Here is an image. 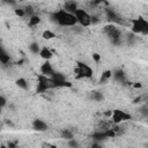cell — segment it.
I'll return each instance as SVG.
<instances>
[{
	"instance_id": "6da1fadb",
	"label": "cell",
	"mask_w": 148,
	"mask_h": 148,
	"mask_svg": "<svg viewBox=\"0 0 148 148\" xmlns=\"http://www.w3.org/2000/svg\"><path fill=\"white\" fill-rule=\"evenodd\" d=\"M50 17L54 23H57L58 25H61V27H74L77 24L74 14H71V13L64 10L62 8L53 12Z\"/></svg>"
},
{
	"instance_id": "7a4b0ae2",
	"label": "cell",
	"mask_w": 148,
	"mask_h": 148,
	"mask_svg": "<svg viewBox=\"0 0 148 148\" xmlns=\"http://www.w3.org/2000/svg\"><path fill=\"white\" fill-rule=\"evenodd\" d=\"M132 27L131 30L133 34H141L143 36L148 35V21L146 18H143L142 16H139L136 18H131L130 20Z\"/></svg>"
},
{
	"instance_id": "3957f363",
	"label": "cell",
	"mask_w": 148,
	"mask_h": 148,
	"mask_svg": "<svg viewBox=\"0 0 148 148\" xmlns=\"http://www.w3.org/2000/svg\"><path fill=\"white\" fill-rule=\"evenodd\" d=\"M103 32L109 37L110 42L113 45H120L121 44V31L114 25V24H106L103 28Z\"/></svg>"
},
{
	"instance_id": "277c9868",
	"label": "cell",
	"mask_w": 148,
	"mask_h": 148,
	"mask_svg": "<svg viewBox=\"0 0 148 148\" xmlns=\"http://www.w3.org/2000/svg\"><path fill=\"white\" fill-rule=\"evenodd\" d=\"M50 89H54L53 81L43 74L37 75V87H36V92L37 94H44Z\"/></svg>"
},
{
	"instance_id": "5b68a950",
	"label": "cell",
	"mask_w": 148,
	"mask_h": 148,
	"mask_svg": "<svg viewBox=\"0 0 148 148\" xmlns=\"http://www.w3.org/2000/svg\"><path fill=\"white\" fill-rule=\"evenodd\" d=\"M75 73L77 79H90L92 76V68L83 61H76Z\"/></svg>"
},
{
	"instance_id": "8992f818",
	"label": "cell",
	"mask_w": 148,
	"mask_h": 148,
	"mask_svg": "<svg viewBox=\"0 0 148 148\" xmlns=\"http://www.w3.org/2000/svg\"><path fill=\"white\" fill-rule=\"evenodd\" d=\"M131 119H132V116L124 110L116 109V110L111 111V121L114 125H119L120 123L126 121V120H131Z\"/></svg>"
},
{
	"instance_id": "52a82bcc",
	"label": "cell",
	"mask_w": 148,
	"mask_h": 148,
	"mask_svg": "<svg viewBox=\"0 0 148 148\" xmlns=\"http://www.w3.org/2000/svg\"><path fill=\"white\" fill-rule=\"evenodd\" d=\"M74 16L76 18V22L81 25V27H89L90 25V15L81 8H77L74 12Z\"/></svg>"
},
{
	"instance_id": "ba28073f",
	"label": "cell",
	"mask_w": 148,
	"mask_h": 148,
	"mask_svg": "<svg viewBox=\"0 0 148 148\" xmlns=\"http://www.w3.org/2000/svg\"><path fill=\"white\" fill-rule=\"evenodd\" d=\"M105 15H106L108 20L111 22V24L112 23H121L123 22L121 17L112 8H105Z\"/></svg>"
},
{
	"instance_id": "9c48e42d",
	"label": "cell",
	"mask_w": 148,
	"mask_h": 148,
	"mask_svg": "<svg viewBox=\"0 0 148 148\" xmlns=\"http://www.w3.org/2000/svg\"><path fill=\"white\" fill-rule=\"evenodd\" d=\"M114 81H117V82H119V83H126V81H127V77H126V74H125V72L123 71V69H120V68H117V69H114V71H112V76H111Z\"/></svg>"
},
{
	"instance_id": "30bf717a",
	"label": "cell",
	"mask_w": 148,
	"mask_h": 148,
	"mask_svg": "<svg viewBox=\"0 0 148 148\" xmlns=\"http://www.w3.org/2000/svg\"><path fill=\"white\" fill-rule=\"evenodd\" d=\"M53 72H54V69H53L52 65L50 64V61H44V62L42 64V66H40V74H43V75L50 77Z\"/></svg>"
},
{
	"instance_id": "8fae6325",
	"label": "cell",
	"mask_w": 148,
	"mask_h": 148,
	"mask_svg": "<svg viewBox=\"0 0 148 148\" xmlns=\"http://www.w3.org/2000/svg\"><path fill=\"white\" fill-rule=\"evenodd\" d=\"M32 128L37 132H44L47 130V124L42 119H35L32 121Z\"/></svg>"
},
{
	"instance_id": "7c38bea8",
	"label": "cell",
	"mask_w": 148,
	"mask_h": 148,
	"mask_svg": "<svg viewBox=\"0 0 148 148\" xmlns=\"http://www.w3.org/2000/svg\"><path fill=\"white\" fill-rule=\"evenodd\" d=\"M64 10L71 13V14H74V12L77 9V2L74 1V0H69V1H66L64 3Z\"/></svg>"
},
{
	"instance_id": "4fadbf2b",
	"label": "cell",
	"mask_w": 148,
	"mask_h": 148,
	"mask_svg": "<svg viewBox=\"0 0 148 148\" xmlns=\"http://www.w3.org/2000/svg\"><path fill=\"white\" fill-rule=\"evenodd\" d=\"M50 79L53 81V83L64 82V81L67 80V79H66V75H65L64 73H61V72H57V71H54V72L52 73V75L50 76Z\"/></svg>"
},
{
	"instance_id": "5bb4252c",
	"label": "cell",
	"mask_w": 148,
	"mask_h": 148,
	"mask_svg": "<svg viewBox=\"0 0 148 148\" xmlns=\"http://www.w3.org/2000/svg\"><path fill=\"white\" fill-rule=\"evenodd\" d=\"M39 56H40V58L42 59H44L45 61H49L52 57H53V53H52V51L49 49V47H40V51H39V53H38Z\"/></svg>"
},
{
	"instance_id": "9a60e30c",
	"label": "cell",
	"mask_w": 148,
	"mask_h": 148,
	"mask_svg": "<svg viewBox=\"0 0 148 148\" xmlns=\"http://www.w3.org/2000/svg\"><path fill=\"white\" fill-rule=\"evenodd\" d=\"M10 61V56L8 54V52L3 49V46L0 45V62L2 65H8Z\"/></svg>"
},
{
	"instance_id": "2e32d148",
	"label": "cell",
	"mask_w": 148,
	"mask_h": 148,
	"mask_svg": "<svg viewBox=\"0 0 148 148\" xmlns=\"http://www.w3.org/2000/svg\"><path fill=\"white\" fill-rule=\"evenodd\" d=\"M91 138H92V141L99 142V143H101V141L106 140V136H105V133H104L103 130H101V131H95V132L91 134Z\"/></svg>"
},
{
	"instance_id": "e0dca14e",
	"label": "cell",
	"mask_w": 148,
	"mask_h": 148,
	"mask_svg": "<svg viewBox=\"0 0 148 148\" xmlns=\"http://www.w3.org/2000/svg\"><path fill=\"white\" fill-rule=\"evenodd\" d=\"M111 76H112V71H111V69L104 71V72L102 73V75H101V77H99V83H105V82H108V81L111 79Z\"/></svg>"
},
{
	"instance_id": "ac0fdd59",
	"label": "cell",
	"mask_w": 148,
	"mask_h": 148,
	"mask_svg": "<svg viewBox=\"0 0 148 148\" xmlns=\"http://www.w3.org/2000/svg\"><path fill=\"white\" fill-rule=\"evenodd\" d=\"M15 84H16L20 89H22V90H27V89L29 88V86H28V81H27L24 77H18V79H16Z\"/></svg>"
},
{
	"instance_id": "d6986e66",
	"label": "cell",
	"mask_w": 148,
	"mask_h": 148,
	"mask_svg": "<svg viewBox=\"0 0 148 148\" xmlns=\"http://www.w3.org/2000/svg\"><path fill=\"white\" fill-rule=\"evenodd\" d=\"M40 17L38 16V15H32V16H30L29 17V20H28V25L29 27H37L39 23H40Z\"/></svg>"
},
{
	"instance_id": "ffe728a7",
	"label": "cell",
	"mask_w": 148,
	"mask_h": 148,
	"mask_svg": "<svg viewBox=\"0 0 148 148\" xmlns=\"http://www.w3.org/2000/svg\"><path fill=\"white\" fill-rule=\"evenodd\" d=\"M29 50H30L31 53H34V54H38L39 51H40V46H39V44H38L37 42H32V43L29 44Z\"/></svg>"
},
{
	"instance_id": "44dd1931",
	"label": "cell",
	"mask_w": 148,
	"mask_h": 148,
	"mask_svg": "<svg viewBox=\"0 0 148 148\" xmlns=\"http://www.w3.org/2000/svg\"><path fill=\"white\" fill-rule=\"evenodd\" d=\"M42 37H43L44 39H46V40H50V39H52V38H54V37H56V34H54L52 30L46 29V30H44V31H43Z\"/></svg>"
},
{
	"instance_id": "7402d4cb",
	"label": "cell",
	"mask_w": 148,
	"mask_h": 148,
	"mask_svg": "<svg viewBox=\"0 0 148 148\" xmlns=\"http://www.w3.org/2000/svg\"><path fill=\"white\" fill-rule=\"evenodd\" d=\"M90 98L92 99V101H96V102H99V101H102L103 98H104V96H103V94L101 92V91H92L91 94H90Z\"/></svg>"
},
{
	"instance_id": "603a6c76",
	"label": "cell",
	"mask_w": 148,
	"mask_h": 148,
	"mask_svg": "<svg viewBox=\"0 0 148 148\" xmlns=\"http://www.w3.org/2000/svg\"><path fill=\"white\" fill-rule=\"evenodd\" d=\"M60 135H61L62 139H66L67 141L71 140V139H73V132L71 130H62L61 133H60Z\"/></svg>"
},
{
	"instance_id": "cb8c5ba5",
	"label": "cell",
	"mask_w": 148,
	"mask_h": 148,
	"mask_svg": "<svg viewBox=\"0 0 148 148\" xmlns=\"http://www.w3.org/2000/svg\"><path fill=\"white\" fill-rule=\"evenodd\" d=\"M67 146H68V148H79V142L76 139L73 138V139L67 141Z\"/></svg>"
},
{
	"instance_id": "d4e9b609",
	"label": "cell",
	"mask_w": 148,
	"mask_h": 148,
	"mask_svg": "<svg viewBox=\"0 0 148 148\" xmlns=\"http://www.w3.org/2000/svg\"><path fill=\"white\" fill-rule=\"evenodd\" d=\"M24 9V12H25V16H32V15H35V10H34V8L31 7V6H27L25 8H23Z\"/></svg>"
},
{
	"instance_id": "484cf974",
	"label": "cell",
	"mask_w": 148,
	"mask_h": 148,
	"mask_svg": "<svg viewBox=\"0 0 148 148\" xmlns=\"http://www.w3.org/2000/svg\"><path fill=\"white\" fill-rule=\"evenodd\" d=\"M14 13H15V15L18 16V17H24V16H25V12H24L23 8H15V9H14Z\"/></svg>"
},
{
	"instance_id": "4316f807",
	"label": "cell",
	"mask_w": 148,
	"mask_h": 148,
	"mask_svg": "<svg viewBox=\"0 0 148 148\" xmlns=\"http://www.w3.org/2000/svg\"><path fill=\"white\" fill-rule=\"evenodd\" d=\"M91 58H92V60H94L95 62H99L101 59H102V57H101L98 53H96V52H94V53L91 54Z\"/></svg>"
},
{
	"instance_id": "83f0119b",
	"label": "cell",
	"mask_w": 148,
	"mask_h": 148,
	"mask_svg": "<svg viewBox=\"0 0 148 148\" xmlns=\"http://www.w3.org/2000/svg\"><path fill=\"white\" fill-rule=\"evenodd\" d=\"M98 22H99V18H98L97 16L90 15V25H91V24H97Z\"/></svg>"
},
{
	"instance_id": "f1b7e54d",
	"label": "cell",
	"mask_w": 148,
	"mask_h": 148,
	"mask_svg": "<svg viewBox=\"0 0 148 148\" xmlns=\"http://www.w3.org/2000/svg\"><path fill=\"white\" fill-rule=\"evenodd\" d=\"M6 104H7V99H6V97L2 96V95H0V108L2 109Z\"/></svg>"
},
{
	"instance_id": "f546056e",
	"label": "cell",
	"mask_w": 148,
	"mask_h": 148,
	"mask_svg": "<svg viewBox=\"0 0 148 148\" xmlns=\"http://www.w3.org/2000/svg\"><path fill=\"white\" fill-rule=\"evenodd\" d=\"M148 109H147V104H145L142 108H141V113L145 116V117H147L148 116V111H147Z\"/></svg>"
},
{
	"instance_id": "4dcf8cb0",
	"label": "cell",
	"mask_w": 148,
	"mask_h": 148,
	"mask_svg": "<svg viewBox=\"0 0 148 148\" xmlns=\"http://www.w3.org/2000/svg\"><path fill=\"white\" fill-rule=\"evenodd\" d=\"M42 148H57V146L51 145V143H49V142H44V143L42 145Z\"/></svg>"
},
{
	"instance_id": "1f68e13d",
	"label": "cell",
	"mask_w": 148,
	"mask_h": 148,
	"mask_svg": "<svg viewBox=\"0 0 148 148\" xmlns=\"http://www.w3.org/2000/svg\"><path fill=\"white\" fill-rule=\"evenodd\" d=\"M90 148H102V145H101L99 142H95V141H92Z\"/></svg>"
},
{
	"instance_id": "d6a6232c",
	"label": "cell",
	"mask_w": 148,
	"mask_h": 148,
	"mask_svg": "<svg viewBox=\"0 0 148 148\" xmlns=\"http://www.w3.org/2000/svg\"><path fill=\"white\" fill-rule=\"evenodd\" d=\"M16 147H17L16 142H8L7 143V148H16Z\"/></svg>"
},
{
	"instance_id": "836d02e7",
	"label": "cell",
	"mask_w": 148,
	"mask_h": 148,
	"mask_svg": "<svg viewBox=\"0 0 148 148\" xmlns=\"http://www.w3.org/2000/svg\"><path fill=\"white\" fill-rule=\"evenodd\" d=\"M133 87L136 88V89H140V88H142V84H141L140 82H134V83H133Z\"/></svg>"
},
{
	"instance_id": "e575fe53",
	"label": "cell",
	"mask_w": 148,
	"mask_h": 148,
	"mask_svg": "<svg viewBox=\"0 0 148 148\" xmlns=\"http://www.w3.org/2000/svg\"><path fill=\"white\" fill-rule=\"evenodd\" d=\"M140 101H141V97H136V98H135V99H134V101H133V103H134V104H135V103H139V102H140Z\"/></svg>"
},
{
	"instance_id": "d590c367",
	"label": "cell",
	"mask_w": 148,
	"mask_h": 148,
	"mask_svg": "<svg viewBox=\"0 0 148 148\" xmlns=\"http://www.w3.org/2000/svg\"><path fill=\"white\" fill-rule=\"evenodd\" d=\"M0 148H7V146H5V145H0Z\"/></svg>"
},
{
	"instance_id": "8d00e7d4",
	"label": "cell",
	"mask_w": 148,
	"mask_h": 148,
	"mask_svg": "<svg viewBox=\"0 0 148 148\" xmlns=\"http://www.w3.org/2000/svg\"><path fill=\"white\" fill-rule=\"evenodd\" d=\"M0 131H1V124H0Z\"/></svg>"
},
{
	"instance_id": "74e56055",
	"label": "cell",
	"mask_w": 148,
	"mask_h": 148,
	"mask_svg": "<svg viewBox=\"0 0 148 148\" xmlns=\"http://www.w3.org/2000/svg\"><path fill=\"white\" fill-rule=\"evenodd\" d=\"M0 113H1V108H0Z\"/></svg>"
},
{
	"instance_id": "f35d334b",
	"label": "cell",
	"mask_w": 148,
	"mask_h": 148,
	"mask_svg": "<svg viewBox=\"0 0 148 148\" xmlns=\"http://www.w3.org/2000/svg\"><path fill=\"white\" fill-rule=\"evenodd\" d=\"M131 148H134V147H131Z\"/></svg>"
},
{
	"instance_id": "ab89813d",
	"label": "cell",
	"mask_w": 148,
	"mask_h": 148,
	"mask_svg": "<svg viewBox=\"0 0 148 148\" xmlns=\"http://www.w3.org/2000/svg\"><path fill=\"white\" fill-rule=\"evenodd\" d=\"M16 148H18V147H16Z\"/></svg>"
}]
</instances>
